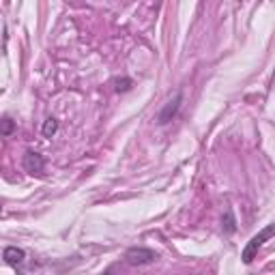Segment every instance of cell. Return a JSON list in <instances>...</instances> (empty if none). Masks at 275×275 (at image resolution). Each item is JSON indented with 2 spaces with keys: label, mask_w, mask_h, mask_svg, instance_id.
I'll list each match as a JSON object with an SVG mask.
<instances>
[{
  "label": "cell",
  "mask_w": 275,
  "mask_h": 275,
  "mask_svg": "<svg viewBox=\"0 0 275 275\" xmlns=\"http://www.w3.org/2000/svg\"><path fill=\"white\" fill-rule=\"evenodd\" d=\"M271 237H275V224L264 226L262 230L258 232V235H254L250 241H247L245 250H243V254H241L243 262H245V264H252V262H254V258L258 256V250H260V247H262Z\"/></svg>",
  "instance_id": "1"
},
{
  "label": "cell",
  "mask_w": 275,
  "mask_h": 275,
  "mask_svg": "<svg viewBox=\"0 0 275 275\" xmlns=\"http://www.w3.org/2000/svg\"><path fill=\"white\" fill-rule=\"evenodd\" d=\"M157 252H153L150 247H131L125 254V262L131 267H147V264L157 262Z\"/></svg>",
  "instance_id": "2"
},
{
  "label": "cell",
  "mask_w": 275,
  "mask_h": 275,
  "mask_svg": "<svg viewBox=\"0 0 275 275\" xmlns=\"http://www.w3.org/2000/svg\"><path fill=\"white\" fill-rule=\"evenodd\" d=\"M181 103H183V92H176L172 99L164 106V110L159 112V116H157L159 125H168V123L172 121L176 114H179V110H181Z\"/></svg>",
  "instance_id": "3"
},
{
  "label": "cell",
  "mask_w": 275,
  "mask_h": 275,
  "mask_svg": "<svg viewBox=\"0 0 275 275\" xmlns=\"http://www.w3.org/2000/svg\"><path fill=\"white\" fill-rule=\"evenodd\" d=\"M22 165H24V170L28 174H43L45 159H43V155L35 153V150H26L24 159H22Z\"/></svg>",
  "instance_id": "4"
},
{
  "label": "cell",
  "mask_w": 275,
  "mask_h": 275,
  "mask_svg": "<svg viewBox=\"0 0 275 275\" xmlns=\"http://www.w3.org/2000/svg\"><path fill=\"white\" fill-rule=\"evenodd\" d=\"M2 258H4V262L11 264V267H19V264H24V260H26V252L19 250V247L9 245V247H4Z\"/></svg>",
  "instance_id": "5"
},
{
  "label": "cell",
  "mask_w": 275,
  "mask_h": 275,
  "mask_svg": "<svg viewBox=\"0 0 275 275\" xmlns=\"http://www.w3.org/2000/svg\"><path fill=\"white\" fill-rule=\"evenodd\" d=\"M56 131H58V121H56V118H48V121L43 123V127H41L43 138H54Z\"/></svg>",
  "instance_id": "6"
},
{
  "label": "cell",
  "mask_w": 275,
  "mask_h": 275,
  "mask_svg": "<svg viewBox=\"0 0 275 275\" xmlns=\"http://www.w3.org/2000/svg\"><path fill=\"white\" fill-rule=\"evenodd\" d=\"M221 224H224V230L228 235H232V232L237 230V221H235V215H232L230 211H226V215L221 217Z\"/></svg>",
  "instance_id": "7"
},
{
  "label": "cell",
  "mask_w": 275,
  "mask_h": 275,
  "mask_svg": "<svg viewBox=\"0 0 275 275\" xmlns=\"http://www.w3.org/2000/svg\"><path fill=\"white\" fill-rule=\"evenodd\" d=\"M131 86H133V80H129V77H116L114 80V91L116 92H127Z\"/></svg>",
  "instance_id": "8"
},
{
  "label": "cell",
  "mask_w": 275,
  "mask_h": 275,
  "mask_svg": "<svg viewBox=\"0 0 275 275\" xmlns=\"http://www.w3.org/2000/svg\"><path fill=\"white\" fill-rule=\"evenodd\" d=\"M13 129H15V121H13L11 116H4V118H2V129H0V131H2V136H4V138L11 136Z\"/></svg>",
  "instance_id": "9"
},
{
  "label": "cell",
  "mask_w": 275,
  "mask_h": 275,
  "mask_svg": "<svg viewBox=\"0 0 275 275\" xmlns=\"http://www.w3.org/2000/svg\"><path fill=\"white\" fill-rule=\"evenodd\" d=\"M103 275H112V269H110V271H106V273H103Z\"/></svg>",
  "instance_id": "10"
}]
</instances>
